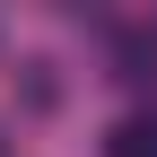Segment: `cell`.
I'll return each mask as SVG.
<instances>
[{
  "label": "cell",
  "mask_w": 157,
  "mask_h": 157,
  "mask_svg": "<svg viewBox=\"0 0 157 157\" xmlns=\"http://www.w3.org/2000/svg\"><path fill=\"white\" fill-rule=\"evenodd\" d=\"M105 157H157V113H122L105 131Z\"/></svg>",
  "instance_id": "2"
},
{
  "label": "cell",
  "mask_w": 157,
  "mask_h": 157,
  "mask_svg": "<svg viewBox=\"0 0 157 157\" xmlns=\"http://www.w3.org/2000/svg\"><path fill=\"white\" fill-rule=\"evenodd\" d=\"M113 78L157 87V35H148V26H122V35H113Z\"/></svg>",
  "instance_id": "1"
}]
</instances>
